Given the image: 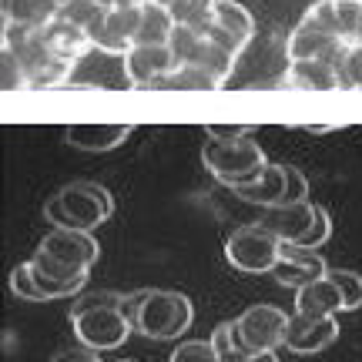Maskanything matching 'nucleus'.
Wrapping results in <instances>:
<instances>
[{
	"instance_id": "obj_1",
	"label": "nucleus",
	"mask_w": 362,
	"mask_h": 362,
	"mask_svg": "<svg viewBox=\"0 0 362 362\" xmlns=\"http://www.w3.org/2000/svg\"><path fill=\"white\" fill-rule=\"evenodd\" d=\"M121 296L124 292H98V296L74 302L71 325H74V336H78V342L84 349L107 352L128 342V336L134 329H131V322L121 312Z\"/></svg>"
},
{
	"instance_id": "obj_2",
	"label": "nucleus",
	"mask_w": 362,
	"mask_h": 362,
	"mask_svg": "<svg viewBox=\"0 0 362 362\" xmlns=\"http://www.w3.org/2000/svg\"><path fill=\"white\" fill-rule=\"evenodd\" d=\"M115 215V194L98 181H71L44 202V218L54 228L94 232Z\"/></svg>"
},
{
	"instance_id": "obj_3",
	"label": "nucleus",
	"mask_w": 362,
	"mask_h": 362,
	"mask_svg": "<svg viewBox=\"0 0 362 362\" xmlns=\"http://www.w3.org/2000/svg\"><path fill=\"white\" fill-rule=\"evenodd\" d=\"M202 165L218 185H225L228 192H238V188L262 178V171L269 168V158L252 134H245V138H208L202 148Z\"/></svg>"
},
{
	"instance_id": "obj_4",
	"label": "nucleus",
	"mask_w": 362,
	"mask_h": 362,
	"mask_svg": "<svg viewBox=\"0 0 362 362\" xmlns=\"http://www.w3.org/2000/svg\"><path fill=\"white\" fill-rule=\"evenodd\" d=\"M194 322V305L185 292H171V288H144L141 302H138V322L134 332L151 342H175V339L188 336Z\"/></svg>"
},
{
	"instance_id": "obj_5",
	"label": "nucleus",
	"mask_w": 362,
	"mask_h": 362,
	"mask_svg": "<svg viewBox=\"0 0 362 362\" xmlns=\"http://www.w3.org/2000/svg\"><path fill=\"white\" fill-rule=\"evenodd\" d=\"M4 47L17 54V61L24 64V74H27L30 90L64 88L67 81H71L74 64L61 61V57L44 44L40 30H17V27H4Z\"/></svg>"
},
{
	"instance_id": "obj_6",
	"label": "nucleus",
	"mask_w": 362,
	"mask_h": 362,
	"mask_svg": "<svg viewBox=\"0 0 362 362\" xmlns=\"http://www.w3.org/2000/svg\"><path fill=\"white\" fill-rule=\"evenodd\" d=\"M285 329H288V312L269 302L248 305L238 319H232L235 346L242 352H275L285 346Z\"/></svg>"
},
{
	"instance_id": "obj_7",
	"label": "nucleus",
	"mask_w": 362,
	"mask_h": 362,
	"mask_svg": "<svg viewBox=\"0 0 362 362\" xmlns=\"http://www.w3.org/2000/svg\"><path fill=\"white\" fill-rule=\"evenodd\" d=\"M282 255V242L272 232H265L259 221L255 225H242L225 238V259L228 265L245 275H265L275 269V262Z\"/></svg>"
},
{
	"instance_id": "obj_8",
	"label": "nucleus",
	"mask_w": 362,
	"mask_h": 362,
	"mask_svg": "<svg viewBox=\"0 0 362 362\" xmlns=\"http://www.w3.org/2000/svg\"><path fill=\"white\" fill-rule=\"evenodd\" d=\"M30 275H34V285H37L40 292V302H51V298H74L84 292V285H88V275L90 272H78L64 265V262H57L54 255L47 252H34L30 259Z\"/></svg>"
},
{
	"instance_id": "obj_9",
	"label": "nucleus",
	"mask_w": 362,
	"mask_h": 362,
	"mask_svg": "<svg viewBox=\"0 0 362 362\" xmlns=\"http://www.w3.org/2000/svg\"><path fill=\"white\" fill-rule=\"evenodd\" d=\"M205 37H211L218 47H225L235 57H242V51L255 37V17L238 0H218L215 4V27L208 30Z\"/></svg>"
},
{
	"instance_id": "obj_10",
	"label": "nucleus",
	"mask_w": 362,
	"mask_h": 362,
	"mask_svg": "<svg viewBox=\"0 0 362 362\" xmlns=\"http://www.w3.org/2000/svg\"><path fill=\"white\" fill-rule=\"evenodd\" d=\"M359 17H362V0H315L309 11L302 13L305 24L319 27L322 34L342 40V44H356Z\"/></svg>"
},
{
	"instance_id": "obj_11",
	"label": "nucleus",
	"mask_w": 362,
	"mask_h": 362,
	"mask_svg": "<svg viewBox=\"0 0 362 362\" xmlns=\"http://www.w3.org/2000/svg\"><path fill=\"white\" fill-rule=\"evenodd\" d=\"M141 27V7H107L101 24L90 30V44L104 54H124L134 47Z\"/></svg>"
},
{
	"instance_id": "obj_12",
	"label": "nucleus",
	"mask_w": 362,
	"mask_h": 362,
	"mask_svg": "<svg viewBox=\"0 0 362 362\" xmlns=\"http://www.w3.org/2000/svg\"><path fill=\"white\" fill-rule=\"evenodd\" d=\"M178 67L175 61V51L168 44H134L128 54H124V74L134 88H155L158 81H165Z\"/></svg>"
},
{
	"instance_id": "obj_13",
	"label": "nucleus",
	"mask_w": 362,
	"mask_h": 362,
	"mask_svg": "<svg viewBox=\"0 0 362 362\" xmlns=\"http://www.w3.org/2000/svg\"><path fill=\"white\" fill-rule=\"evenodd\" d=\"M40 252L54 255L57 262H64L78 272H90V265L101 255V245L90 232H78V228H51L40 242Z\"/></svg>"
},
{
	"instance_id": "obj_14",
	"label": "nucleus",
	"mask_w": 362,
	"mask_h": 362,
	"mask_svg": "<svg viewBox=\"0 0 362 362\" xmlns=\"http://www.w3.org/2000/svg\"><path fill=\"white\" fill-rule=\"evenodd\" d=\"M339 339V322L336 315H322V319H312V315H288V329H285V349H292L296 356H315V352L329 349Z\"/></svg>"
},
{
	"instance_id": "obj_15",
	"label": "nucleus",
	"mask_w": 362,
	"mask_h": 362,
	"mask_svg": "<svg viewBox=\"0 0 362 362\" xmlns=\"http://www.w3.org/2000/svg\"><path fill=\"white\" fill-rule=\"evenodd\" d=\"M325 272H329V265H325V259L319 255V248L282 245V255H279V262H275L272 275H275V282H279V285H285V288H296V292H298L302 285L325 279Z\"/></svg>"
},
{
	"instance_id": "obj_16",
	"label": "nucleus",
	"mask_w": 362,
	"mask_h": 362,
	"mask_svg": "<svg viewBox=\"0 0 362 362\" xmlns=\"http://www.w3.org/2000/svg\"><path fill=\"white\" fill-rule=\"evenodd\" d=\"M315 211L319 205L312 202H298V205H272L262 208V218L259 225L265 232H272L282 245H298L305 235H309L312 221H315Z\"/></svg>"
},
{
	"instance_id": "obj_17",
	"label": "nucleus",
	"mask_w": 362,
	"mask_h": 362,
	"mask_svg": "<svg viewBox=\"0 0 362 362\" xmlns=\"http://www.w3.org/2000/svg\"><path fill=\"white\" fill-rule=\"evenodd\" d=\"M134 124L128 121H84V124H67L64 141L81 151H115L131 138Z\"/></svg>"
},
{
	"instance_id": "obj_18",
	"label": "nucleus",
	"mask_w": 362,
	"mask_h": 362,
	"mask_svg": "<svg viewBox=\"0 0 362 362\" xmlns=\"http://www.w3.org/2000/svg\"><path fill=\"white\" fill-rule=\"evenodd\" d=\"M346 47H349V44L329 37V34H322L319 27L305 24V21H298V27L288 34V40H285L288 61H325V64H332V67H336L339 54L346 51Z\"/></svg>"
},
{
	"instance_id": "obj_19",
	"label": "nucleus",
	"mask_w": 362,
	"mask_h": 362,
	"mask_svg": "<svg viewBox=\"0 0 362 362\" xmlns=\"http://www.w3.org/2000/svg\"><path fill=\"white\" fill-rule=\"evenodd\" d=\"M4 27L17 30H44L61 17V0H0Z\"/></svg>"
},
{
	"instance_id": "obj_20",
	"label": "nucleus",
	"mask_w": 362,
	"mask_h": 362,
	"mask_svg": "<svg viewBox=\"0 0 362 362\" xmlns=\"http://www.w3.org/2000/svg\"><path fill=\"white\" fill-rule=\"evenodd\" d=\"M40 37H44V44L51 47L61 61H67V64H78L81 57L88 51H94V44H90V34L88 30H81V27H74L71 21H64V17H57V21H51V24L40 30Z\"/></svg>"
},
{
	"instance_id": "obj_21",
	"label": "nucleus",
	"mask_w": 362,
	"mask_h": 362,
	"mask_svg": "<svg viewBox=\"0 0 362 362\" xmlns=\"http://www.w3.org/2000/svg\"><path fill=\"white\" fill-rule=\"evenodd\" d=\"M296 312H298V315H312V319H322V315L346 312L342 292H339V285L329 279V272H325V279L309 282V285H302V288H298V292H296Z\"/></svg>"
},
{
	"instance_id": "obj_22",
	"label": "nucleus",
	"mask_w": 362,
	"mask_h": 362,
	"mask_svg": "<svg viewBox=\"0 0 362 362\" xmlns=\"http://www.w3.org/2000/svg\"><path fill=\"white\" fill-rule=\"evenodd\" d=\"M285 88L296 90H342L339 84V74L332 64L325 61H288V74L282 78Z\"/></svg>"
},
{
	"instance_id": "obj_23",
	"label": "nucleus",
	"mask_w": 362,
	"mask_h": 362,
	"mask_svg": "<svg viewBox=\"0 0 362 362\" xmlns=\"http://www.w3.org/2000/svg\"><path fill=\"white\" fill-rule=\"evenodd\" d=\"M235 198H242V202H248V205L255 208H272L282 202L285 194V165H272L262 171L259 181H252V185H245V188H238V192H232Z\"/></svg>"
},
{
	"instance_id": "obj_24",
	"label": "nucleus",
	"mask_w": 362,
	"mask_h": 362,
	"mask_svg": "<svg viewBox=\"0 0 362 362\" xmlns=\"http://www.w3.org/2000/svg\"><path fill=\"white\" fill-rule=\"evenodd\" d=\"M175 13L161 4H144L141 7V27H138V40L134 44H168L175 34Z\"/></svg>"
},
{
	"instance_id": "obj_25",
	"label": "nucleus",
	"mask_w": 362,
	"mask_h": 362,
	"mask_svg": "<svg viewBox=\"0 0 362 362\" xmlns=\"http://www.w3.org/2000/svg\"><path fill=\"white\" fill-rule=\"evenodd\" d=\"M235 61H238L235 54H228L225 47H218L211 37H205V40H202V47H198V54H194L192 64L202 67L205 74H211V78L225 88V81L232 78V71H235Z\"/></svg>"
},
{
	"instance_id": "obj_26",
	"label": "nucleus",
	"mask_w": 362,
	"mask_h": 362,
	"mask_svg": "<svg viewBox=\"0 0 362 362\" xmlns=\"http://www.w3.org/2000/svg\"><path fill=\"white\" fill-rule=\"evenodd\" d=\"M151 90H221V84L211 74H205L194 64H178L165 81H158Z\"/></svg>"
},
{
	"instance_id": "obj_27",
	"label": "nucleus",
	"mask_w": 362,
	"mask_h": 362,
	"mask_svg": "<svg viewBox=\"0 0 362 362\" xmlns=\"http://www.w3.org/2000/svg\"><path fill=\"white\" fill-rule=\"evenodd\" d=\"M215 4L218 0H185L181 7H175V24L181 27H192L194 34L205 37L208 30L215 27Z\"/></svg>"
},
{
	"instance_id": "obj_28",
	"label": "nucleus",
	"mask_w": 362,
	"mask_h": 362,
	"mask_svg": "<svg viewBox=\"0 0 362 362\" xmlns=\"http://www.w3.org/2000/svg\"><path fill=\"white\" fill-rule=\"evenodd\" d=\"M104 13H107V7L98 4V0H67V4H61V17L71 21L74 27H81V30H88V34L101 24Z\"/></svg>"
},
{
	"instance_id": "obj_29",
	"label": "nucleus",
	"mask_w": 362,
	"mask_h": 362,
	"mask_svg": "<svg viewBox=\"0 0 362 362\" xmlns=\"http://www.w3.org/2000/svg\"><path fill=\"white\" fill-rule=\"evenodd\" d=\"M336 74H339V84H342V90H362V47L349 44L346 51L339 54Z\"/></svg>"
},
{
	"instance_id": "obj_30",
	"label": "nucleus",
	"mask_w": 362,
	"mask_h": 362,
	"mask_svg": "<svg viewBox=\"0 0 362 362\" xmlns=\"http://www.w3.org/2000/svg\"><path fill=\"white\" fill-rule=\"evenodd\" d=\"M329 279L339 285L342 292V302H346V312L362 309V275L352 269H329Z\"/></svg>"
},
{
	"instance_id": "obj_31",
	"label": "nucleus",
	"mask_w": 362,
	"mask_h": 362,
	"mask_svg": "<svg viewBox=\"0 0 362 362\" xmlns=\"http://www.w3.org/2000/svg\"><path fill=\"white\" fill-rule=\"evenodd\" d=\"M0 88L13 94V90H30L27 84V74H24V64L17 61V54L0 47Z\"/></svg>"
},
{
	"instance_id": "obj_32",
	"label": "nucleus",
	"mask_w": 362,
	"mask_h": 362,
	"mask_svg": "<svg viewBox=\"0 0 362 362\" xmlns=\"http://www.w3.org/2000/svg\"><path fill=\"white\" fill-rule=\"evenodd\" d=\"M168 362H221L218 349L211 346V339H188L171 352Z\"/></svg>"
},
{
	"instance_id": "obj_33",
	"label": "nucleus",
	"mask_w": 362,
	"mask_h": 362,
	"mask_svg": "<svg viewBox=\"0 0 362 362\" xmlns=\"http://www.w3.org/2000/svg\"><path fill=\"white\" fill-rule=\"evenodd\" d=\"M202 34H194L192 27H175V34H171V40H168V47L175 51V61L178 64H192L194 61V54H198V47H202Z\"/></svg>"
},
{
	"instance_id": "obj_34",
	"label": "nucleus",
	"mask_w": 362,
	"mask_h": 362,
	"mask_svg": "<svg viewBox=\"0 0 362 362\" xmlns=\"http://www.w3.org/2000/svg\"><path fill=\"white\" fill-rule=\"evenodd\" d=\"M298 202H309V178L296 165H285V194L279 205H298Z\"/></svg>"
},
{
	"instance_id": "obj_35",
	"label": "nucleus",
	"mask_w": 362,
	"mask_h": 362,
	"mask_svg": "<svg viewBox=\"0 0 362 362\" xmlns=\"http://www.w3.org/2000/svg\"><path fill=\"white\" fill-rule=\"evenodd\" d=\"M11 292L17 298H24V302H40V292H37V285H34V275H30V265H27V262H21V265L11 272Z\"/></svg>"
},
{
	"instance_id": "obj_36",
	"label": "nucleus",
	"mask_w": 362,
	"mask_h": 362,
	"mask_svg": "<svg viewBox=\"0 0 362 362\" xmlns=\"http://www.w3.org/2000/svg\"><path fill=\"white\" fill-rule=\"evenodd\" d=\"M329 238H332V215H329V211L319 205V211H315V221H312L309 235H305V238H302L298 245H302V248H322Z\"/></svg>"
},
{
	"instance_id": "obj_37",
	"label": "nucleus",
	"mask_w": 362,
	"mask_h": 362,
	"mask_svg": "<svg viewBox=\"0 0 362 362\" xmlns=\"http://www.w3.org/2000/svg\"><path fill=\"white\" fill-rule=\"evenodd\" d=\"M54 362H101V359H98V352L78 346V349H64L61 356H54Z\"/></svg>"
},
{
	"instance_id": "obj_38",
	"label": "nucleus",
	"mask_w": 362,
	"mask_h": 362,
	"mask_svg": "<svg viewBox=\"0 0 362 362\" xmlns=\"http://www.w3.org/2000/svg\"><path fill=\"white\" fill-rule=\"evenodd\" d=\"M225 362H279V356L275 352H235L232 359H225Z\"/></svg>"
},
{
	"instance_id": "obj_39",
	"label": "nucleus",
	"mask_w": 362,
	"mask_h": 362,
	"mask_svg": "<svg viewBox=\"0 0 362 362\" xmlns=\"http://www.w3.org/2000/svg\"><path fill=\"white\" fill-rule=\"evenodd\" d=\"M144 4H151V0H115V7H144Z\"/></svg>"
},
{
	"instance_id": "obj_40",
	"label": "nucleus",
	"mask_w": 362,
	"mask_h": 362,
	"mask_svg": "<svg viewBox=\"0 0 362 362\" xmlns=\"http://www.w3.org/2000/svg\"><path fill=\"white\" fill-rule=\"evenodd\" d=\"M155 4H161V7H168V11H175V7H181L185 0H155Z\"/></svg>"
},
{
	"instance_id": "obj_41",
	"label": "nucleus",
	"mask_w": 362,
	"mask_h": 362,
	"mask_svg": "<svg viewBox=\"0 0 362 362\" xmlns=\"http://www.w3.org/2000/svg\"><path fill=\"white\" fill-rule=\"evenodd\" d=\"M356 47H362V17H359V30H356Z\"/></svg>"
},
{
	"instance_id": "obj_42",
	"label": "nucleus",
	"mask_w": 362,
	"mask_h": 362,
	"mask_svg": "<svg viewBox=\"0 0 362 362\" xmlns=\"http://www.w3.org/2000/svg\"><path fill=\"white\" fill-rule=\"evenodd\" d=\"M121 362H134V359H121Z\"/></svg>"
},
{
	"instance_id": "obj_43",
	"label": "nucleus",
	"mask_w": 362,
	"mask_h": 362,
	"mask_svg": "<svg viewBox=\"0 0 362 362\" xmlns=\"http://www.w3.org/2000/svg\"><path fill=\"white\" fill-rule=\"evenodd\" d=\"M61 4H67V0H61Z\"/></svg>"
}]
</instances>
